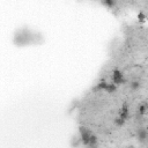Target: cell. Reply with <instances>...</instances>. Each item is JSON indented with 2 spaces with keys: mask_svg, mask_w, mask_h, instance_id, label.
I'll return each instance as SVG.
<instances>
[{
  "mask_svg": "<svg viewBox=\"0 0 148 148\" xmlns=\"http://www.w3.org/2000/svg\"><path fill=\"white\" fill-rule=\"evenodd\" d=\"M112 82L114 83V84H117V86H119V84H123L124 82H125V79H124V75H123V73L119 71V69H113V72H112Z\"/></svg>",
  "mask_w": 148,
  "mask_h": 148,
  "instance_id": "6da1fadb",
  "label": "cell"
},
{
  "mask_svg": "<svg viewBox=\"0 0 148 148\" xmlns=\"http://www.w3.org/2000/svg\"><path fill=\"white\" fill-rule=\"evenodd\" d=\"M90 136H91V133L86 128V127H80V138H81V142L84 145V146H88L89 145V140H90Z\"/></svg>",
  "mask_w": 148,
  "mask_h": 148,
  "instance_id": "7a4b0ae2",
  "label": "cell"
},
{
  "mask_svg": "<svg viewBox=\"0 0 148 148\" xmlns=\"http://www.w3.org/2000/svg\"><path fill=\"white\" fill-rule=\"evenodd\" d=\"M128 116H130V109H128L127 104H126V103H124V104H123V106H121V108H120V110H119V117L126 120V119L128 118Z\"/></svg>",
  "mask_w": 148,
  "mask_h": 148,
  "instance_id": "3957f363",
  "label": "cell"
},
{
  "mask_svg": "<svg viewBox=\"0 0 148 148\" xmlns=\"http://www.w3.org/2000/svg\"><path fill=\"white\" fill-rule=\"evenodd\" d=\"M148 138V132L145 130V128H141L138 131V139L141 141V142H145Z\"/></svg>",
  "mask_w": 148,
  "mask_h": 148,
  "instance_id": "277c9868",
  "label": "cell"
},
{
  "mask_svg": "<svg viewBox=\"0 0 148 148\" xmlns=\"http://www.w3.org/2000/svg\"><path fill=\"white\" fill-rule=\"evenodd\" d=\"M97 143H98V139H97V136L96 135H94V134H91V136H90V140H89V147L90 148H96L97 147Z\"/></svg>",
  "mask_w": 148,
  "mask_h": 148,
  "instance_id": "5b68a950",
  "label": "cell"
},
{
  "mask_svg": "<svg viewBox=\"0 0 148 148\" xmlns=\"http://www.w3.org/2000/svg\"><path fill=\"white\" fill-rule=\"evenodd\" d=\"M116 90H117V84H114L113 82L112 83H108V87L105 89V91L108 94H113V92H116Z\"/></svg>",
  "mask_w": 148,
  "mask_h": 148,
  "instance_id": "8992f818",
  "label": "cell"
},
{
  "mask_svg": "<svg viewBox=\"0 0 148 148\" xmlns=\"http://www.w3.org/2000/svg\"><path fill=\"white\" fill-rule=\"evenodd\" d=\"M106 87H108V83L104 82V81H102V82L97 83V86H96V90H99V91H101V90H104V91H105Z\"/></svg>",
  "mask_w": 148,
  "mask_h": 148,
  "instance_id": "52a82bcc",
  "label": "cell"
},
{
  "mask_svg": "<svg viewBox=\"0 0 148 148\" xmlns=\"http://www.w3.org/2000/svg\"><path fill=\"white\" fill-rule=\"evenodd\" d=\"M125 119H123V118H120V117H118V118H116L114 119V125L116 126H118V127H121V126H124L125 125Z\"/></svg>",
  "mask_w": 148,
  "mask_h": 148,
  "instance_id": "ba28073f",
  "label": "cell"
},
{
  "mask_svg": "<svg viewBox=\"0 0 148 148\" xmlns=\"http://www.w3.org/2000/svg\"><path fill=\"white\" fill-rule=\"evenodd\" d=\"M131 89L132 90H138L139 88H140V83H139V81H133V82H131Z\"/></svg>",
  "mask_w": 148,
  "mask_h": 148,
  "instance_id": "9c48e42d",
  "label": "cell"
},
{
  "mask_svg": "<svg viewBox=\"0 0 148 148\" xmlns=\"http://www.w3.org/2000/svg\"><path fill=\"white\" fill-rule=\"evenodd\" d=\"M146 112H147V108H146V105H140V108H139V114L143 116Z\"/></svg>",
  "mask_w": 148,
  "mask_h": 148,
  "instance_id": "30bf717a",
  "label": "cell"
},
{
  "mask_svg": "<svg viewBox=\"0 0 148 148\" xmlns=\"http://www.w3.org/2000/svg\"><path fill=\"white\" fill-rule=\"evenodd\" d=\"M138 18H139L140 21H143V20L146 18V16L143 15V13H142V12H140V13L138 14Z\"/></svg>",
  "mask_w": 148,
  "mask_h": 148,
  "instance_id": "8fae6325",
  "label": "cell"
},
{
  "mask_svg": "<svg viewBox=\"0 0 148 148\" xmlns=\"http://www.w3.org/2000/svg\"><path fill=\"white\" fill-rule=\"evenodd\" d=\"M104 5H106V6H109V7H112V6L114 5V2H113V1L108 0V1H104Z\"/></svg>",
  "mask_w": 148,
  "mask_h": 148,
  "instance_id": "7c38bea8",
  "label": "cell"
},
{
  "mask_svg": "<svg viewBox=\"0 0 148 148\" xmlns=\"http://www.w3.org/2000/svg\"><path fill=\"white\" fill-rule=\"evenodd\" d=\"M127 148H133V147H127Z\"/></svg>",
  "mask_w": 148,
  "mask_h": 148,
  "instance_id": "4fadbf2b",
  "label": "cell"
},
{
  "mask_svg": "<svg viewBox=\"0 0 148 148\" xmlns=\"http://www.w3.org/2000/svg\"><path fill=\"white\" fill-rule=\"evenodd\" d=\"M147 148H148V143H147Z\"/></svg>",
  "mask_w": 148,
  "mask_h": 148,
  "instance_id": "5bb4252c",
  "label": "cell"
}]
</instances>
